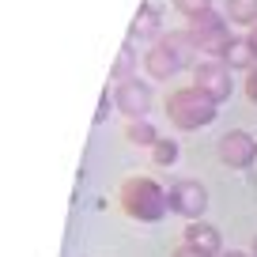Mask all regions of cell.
I'll return each mask as SVG.
<instances>
[{
	"mask_svg": "<svg viewBox=\"0 0 257 257\" xmlns=\"http://www.w3.org/2000/svg\"><path fill=\"white\" fill-rule=\"evenodd\" d=\"M253 257H257V238H253Z\"/></svg>",
	"mask_w": 257,
	"mask_h": 257,
	"instance_id": "cell-22",
	"label": "cell"
},
{
	"mask_svg": "<svg viewBox=\"0 0 257 257\" xmlns=\"http://www.w3.org/2000/svg\"><path fill=\"white\" fill-rule=\"evenodd\" d=\"M121 204H125V212L133 219H140V223H155V219H163L167 208H170L167 193H163L152 178H128L125 189H121Z\"/></svg>",
	"mask_w": 257,
	"mask_h": 257,
	"instance_id": "cell-1",
	"label": "cell"
},
{
	"mask_svg": "<svg viewBox=\"0 0 257 257\" xmlns=\"http://www.w3.org/2000/svg\"><path fill=\"white\" fill-rule=\"evenodd\" d=\"M231 23H257V0H227Z\"/></svg>",
	"mask_w": 257,
	"mask_h": 257,
	"instance_id": "cell-11",
	"label": "cell"
},
{
	"mask_svg": "<svg viewBox=\"0 0 257 257\" xmlns=\"http://www.w3.org/2000/svg\"><path fill=\"white\" fill-rule=\"evenodd\" d=\"M152 159H155V167H170V163H178V144H174V140H159V144L152 148Z\"/></svg>",
	"mask_w": 257,
	"mask_h": 257,
	"instance_id": "cell-15",
	"label": "cell"
},
{
	"mask_svg": "<svg viewBox=\"0 0 257 257\" xmlns=\"http://www.w3.org/2000/svg\"><path fill=\"white\" fill-rule=\"evenodd\" d=\"M159 31V12H155V4H144L137 16V27H133V34H155Z\"/></svg>",
	"mask_w": 257,
	"mask_h": 257,
	"instance_id": "cell-14",
	"label": "cell"
},
{
	"mask_svg": "<svg viewBox=\"0 0 257 257\" xmlns=\"http://www.w3.org/2000/svg\"><path fill=\"white\" fill-rule=\"evenodd\" d=\"M170 257H204V253H197L193 246H185V242H182V246H178V249H174Z\"/></svg>",
	"mask_w": 257,
	"mask_h": 257,
	"instance_id": "cell-19",
	"label": "cell"
},
{
	"mask_svg": "<svg viewBox=\"0 0 257 257\" xmlns=\"http://www.w3.org/2000/svg\"><path fill=\"white\" fill-rule=\"evenodd\" d=\"M174 8L182 12L185 19H197L204 12H212V0H174Z\"/></svg>",
	"mask_w": 257,
	"mask_h": 257,
	"instance_id": "cell-16",
	"label": "cell"
},
{
	"mask_svg": "<svg viewBox=\"0 0 257 257\" xmlns=\"http://www.w3.org/2000/svg\"><path fill=\"white\" fill-rule=\"evenodd\" d=\"M249 46H253V53H257V23H253V31H249Z\"/></svg>",
	"mask_w": 257,
	"mask_h": 257,
	"instance_id": "cell-20",
	"label": "cell"
},
{
	"mask_svg": "<svg viewBox=\"0 0 257 257\" xmlns=\"http://www.w3.org/2000/svg\"><path fill=\"white\" fill-rule=\"evenodd\" d=\"M193 87L201 91V95H208L216 106L227 102L231 98V68L223 61H201L193 68Z\"/></svg>",
	"mask_w": 257,
	"mask_h": 257,
	"instance_id": "cell-5",
	"label": "cell"
},
{
	"mask_svg": "<svg viewBox=\"0 0 257 257\" xmlns=\"http://www.w3.org/2000/svg\"><path fill=\"white\" fill-rule=\"evenodd\" d=\"M185 246H193L197 253H204V257H219V253H223V238H219V231L212 223H201V219H193V223L185 227Z\"/></svg>",
	"mask_w": 257,
	"mask_h": 257,
	"instance_id": "cell-9",
	"label": "cell"
},
{
	"mask_svg": "<svg viewBox=\"0 0 257 257\" xmlns=\"http://www.w3.org/2000/svg\"><path fill=\"white\" fill-rule=\"evenodd\" d=\"M219 257H253V253H242V249H231V253H219Z\"/></svg>",
	"mask_w": 257,
	"mask_h": 257,
	"instance_id": "cell-21",
	"label": "cell"
},
{
	"mask_svg": "<svg viewBox=\"0 0 257 257\" xmlns=\"http://www.w3.org/2000/svg\"><path fill=\"white\" fill-rule=\"evenodd\" d=\"M117 110L125 113L128 121H144V113L152 110V87L140 83L137 76L125 83H117Z\"/></svg>",
	"mask_w": 257,
	"mask_h": 257,
	"instance_id": "cell-7",
	"label": "cell"
},
{
	"mask_svg": "<svg viewBox=\"0 0 257 257\" xmlns=\"http://www.w3.org/2000/svg\"><path fill=\"white\" fill-rule=\"evenodd\" d=\"M246 95H249V102L257 106V68H249V76H246Z\"/></svg>",
	"mask_w": 257,
	"mask_h": 257,
	"instance_id": "cell-17",
	"label": "cell"
},
{
	"mask_svg": "<svg viewBox=\"0 0 257 257\" xmlns=\"http://www.w3.org/2000/svg\"><path fill=\"white\" fill-rule=\"evenodd\" d=\"M189 34L197 38V49L201 53H208V61H223L227 49H231V31H227V23L216 16V12H204V16L189 19Z\"/></svg>",
	"mask_w": 257,
	"mask_h": 257,
	"instance_id": "cell-3",
	"label": "cell"
},
{
	"mask_svg": "<svg viewBox=\"0 0 257 257\" xmlns=\"http://www.w3.org/2000/svg\"><path fill=\"white\" fill-rule=\"evenodd\" d=\"M223 64L227 68H257V53H253V46H249V38H234L231 49H227V57H223Z\"/></svg>",
	"mask_w": 257,
	"mask_h": 257,
	"instance_id": "cell-10",
	"label": "cell"
},
{
	"mask_svg": "<svg viewBox=\"0 0 257 257\" xmlns=\"http://www.w3.org/2000/svg\"><path fill=\"white\" fill-rule=\"evenodd\" d=\"M128 140L140 144V148H155L159 144V133H155L148 121H128Z\"/></svg>",
	"mask_w": 257,
	"mask_h": 257,
	"instance_id": "cell-13",
	"label": "cell"
},
{
	"mask_svg": "<svg viewBox=\"0 0 257 257\" xmlns=\"http://www.w3.org/2000/svg\"><path fill=\"white\" fill-rule=\"evenodd\" d=\"M167 204H170V212H178V216H185L193 223V219H201L204 208H208V189H204L201 182H193V178H182V182L170 185Z\"/></svg>",
	"mask_w": 257,
	"mask_h": 257,
	"instance_id": "cell-4",
	"label": "cell"
},
{
	"mask_svg": "<svg viewBox=\"0 0 257 257\" xmlns=\"http://www.w3.org/2000/svg\"><path fill=\"white\" fill-rule=\"evenodd\" d=\"M219 152V163H227V167L234 170H246L249 163L257 159V140L249 137V133H242V128H234V133H223L216 144Z\"/></svg>",
	"mask_w": 257,
	"mask_h": 257,
	"instance_id": "cell-6",
	"label": "cell"
},
{
	"mask_svg": "<svg viewBox=\"0 0 257 257\" xmlns=\"http://www.w3.org/2000/svg\"><path fill=\"white\" fill-rule=\"evenodd\" d=\"M133 64H137V57H133V46H121V53H117V64H113V72H110V80L113 83H125V80H133Z\"/></svg>",
	"mask_w": 257,
	"mask_h": 257,
	"instance_id": "cell-12",
	"label": "cell"
},
{
	"mask_svg": "<svg viewBox=\"0 0 257 257\" xmlns=\"http://www.w3.org/2000/svg\"><path fill=\"white\" fill-rule=\"evenodd\" d=\"M144 68H148V76H152V80H170V76H178V72L185 68V61L159 38V42L144 53Z\"/></svg>",
	"mask_w": 257,
	"mask_h": 257,
	"instance_id": "cell-8",
	"label": "cell"
},
{
	"mask_svg": "<svg viewBox=\"0 0 257 257\" xmlns=\"http://www.w3.org/2000/svg\"><path fill=\"white\" fill-rule=\"evenodd\" d=\"M106 113H110V91H102V98H98V113H95V121H106Z\"/></svg>",
	"mask_w": 257,
	"mask_h": 257,
	"instance_id": "cell-18",
	"label": "cell"
},
{
	"mask_svg": "<svg viewBox=\"0 0 257 257\" xmlns=\"http://www.w3.org/2000/svg\"><path fill=\"white\" fill-rule=\"evenodd\" d=\"M167 113H170V121H174L178 128L193 133V128H204V125L216 121V102H212L208 95H201L197 87H182V91H174V95L167 98Z\"/></svg>",
	"mask_w": 257,
	"mask_h": 257,
	"instance_id": "cell-2",
	"label": "cell"
}]
</instances>
